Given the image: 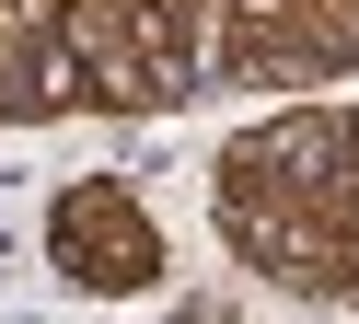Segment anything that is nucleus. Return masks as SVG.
Returning a JSON list of instances; mask_svg holds the SVG:
<instances>
[{"label": "nucleus", "mask_w": 359, "mask_h": 324, "mask_svg": "<svg viewBox=\"0 0 359 324\" xmlns=\"http://www.w3.org/2000/svg\"><path fill=\"white\" fill-rule=\"evenodd\" d=\"M70 243H104V278H140V266H151V231L128 220L116 197H81V208H70Z\"/></svg>", "instance_id": "obj_1"}]
</instances>
